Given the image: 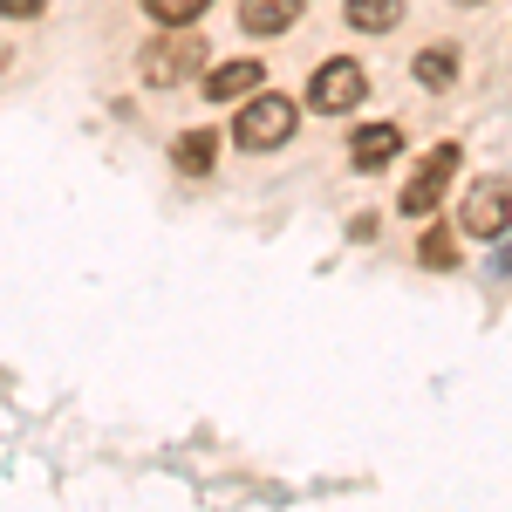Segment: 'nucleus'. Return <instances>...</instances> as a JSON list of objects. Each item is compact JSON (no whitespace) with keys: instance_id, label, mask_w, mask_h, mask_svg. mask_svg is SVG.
I'll list each match as a JSON object with an SVG mask.
<instances>
[{"instance_id":"nucleus-1","label":"nucleus","mask_w":512,"mask_h":512,"mask_svg":"<svg viewBox=\"0 0 512 512\" xmlns=\"http://www.w3.org/2000/svg\"><path fill=\"white\" fill-rule=\"evenodd\" d=\"M294 96H274V89H260V96H246L233 117V144L239 151H280V144H294Z\"/></svg>"},{"instance_id":"nucleus-2","label":"nucleus","mask_w":512,"mask_h":512,"mask_svg":"<svg viewBox=\"0 0 512 512\" xmlns=\"http://www.w3.org/2000/svg\"><path fill=\"white\" fill-rule=\"evenodd\" d=\"M458 158H465L458 144H431L424 158L410 164V178H403V198H396V212H403V219H431L437 205L451 198V185H458Z\"/></svg>"},{"instance_id":"nucleus-3","label":"nucleus","mask_w":512,"mask_h":512,"mask_svg":"<svg viewBox=\"0 0 512 512\" xmlns=\"http://www.w3.org/2000/svg\"><path fill=\"white\" fill-rule=\"evenodd\" d=\"M144 82L151 89H185V82L205 69V35H192V28H171V35H158L151 48H144Z\"/></svg>"},{"instance_id":"nucleus-4","label":"nucleus","mask_w":512,"mask_h":512,"mask_svg":"<svg viewBox=\"0 0 512 512\" xmlns=\"http://www.w3.org/2000/svg\"><path fill=\"white\" fill-rule=\"evenodd\" d=\"M362 96H369V69L349 62V55L321 62L315 76H308V110H315V117H349Z\"/></svg>"},{"instance_id":"nucleus-5","label":"nucleus","mask_w":512,"mask_h":512,"mask_svg":"<svg viewBox=\"0 0 512 512\" xmlns=\"http://www.w3.org/2000/svg\"><path fill=\"white\" fill-rule=\"evenodd\" d=\"M458 226L472 239H499L512 226V185L506 178H478L472 192H465V205H458Z\"/></svg>"},{"instance_id":"nucleus-6","label":"nucleus","mask_w":512,"mask_h":512,"mask_svg":"<svg viewBox=\"0 0 512 512\" xmlns=\"http://www.w3.org/2000/svg\"><path fill=\"white\" fill-rule=\"evenodd\" d=\"M260 82H267V69H260L253 55H239V62L205 69V89H198V96H212V103H246V96H260Z\"/></svg>"},{"instance_id":"nucleus-7","label":"nucleus","mask_w":512,"mask_h":512,"mask_svg":"<svg viewBox=\"0 0 512 512\" xmlns=\"http://www.w3.org/2000/svg\"><path fill=\"white\" fill-rule=\"evenodd\" d=\"M308 14V0H239V28L246 35H294V21Z\"/></svg>"},{"instance_id":"nucleus-8","label":"nucleus","mask_w":512,"mask_h":512,"mask_svg":"<svg viewBox=\"0 0 512 512\" xmlns=\"http://www.w3.org/2000/svg\"><path fill=\"white\" fill-rule=\"evenodd\" d=\"M396 151H403V130H396V123H362V130L349 137V164L355 171H383Z\"/></svg>"},{"instance_id":"nucleus-9","label":"nucleus","mask_w":512,"mask_h":512,"mask_svg":"<svg viewBox=\"0 0 512 512\" xmlns=\"http://www.w3.org/2000/svg\"><path fill=\"white\" fill-rule=\"evenodd\" d=\"M342 21L355 35H390L403 28V0H342Z\"/></svg>"},{"instance_id":"nucleus-10","label":"nucleus","mask_w":512,"mask_h":512,"mask_svg":"<svg viewBox=\"0 0 512 512\" xmlns=\"http://www.w3.org/2000/svg\"><path fill=\"white\" fill-rule=\"evenodd\" d=\"M171 164H178L185 178H205V171L219 164V130H185V137L171 144Z\"/></svg>"},{"instance_id":"nucleus-11","label":"nucleus","mask_w":512,"mask_h":512,"mask_svg":"<svg viewBox=\"0 0 512 512\" xmlns=\"http://www.w3.org/2000/svg\"><path fill=\"white\" fill-rule=\"evenodd\" d=\"M410 76H417V89H431V96L458 89V48H424V55L410 62Z\"/></svg>"},{"instance_id":"nucleus-12","label":"nucleus","mask_w":512,"mask_h":512,"mask_svg":"<svg viewBox=\"0 0 512 512\" xmlns=\"http://www.w3.org/2000/svg\"><path fill=\"white\" fill-rule=\"evenodd\" d=\"M417 260H424L431 274H451V267H458V239H451V226H431V233L417 239Z\"/></svg>"},{"instance_id":"nucleus-13","label":"nucleus","mask_w":512,"mask_h":512,"mask_svg":"<svg viewBox=\"0 0 512 512\" xmlns=\"http://www.w3.org/2000/svg\"><path fill=\"white\" fill-rule=\"evenodd\" d=\"M205 7H212V0H144V14H151L158 28H192Z\"/></svg>"},{"instance_id":"nucleus-14","label":"nucleus","mask_w":512,"mask_h":512,"mask_svg":"<svg viewBox=\"0 0 512 512\" xmlns=\"http://www.w3.org/2000/svg\"><path fill=\"white\" fill-rule=\"evenodd\" d=\"M0 14H7V21H35L41 0H0Z\"/></svg>"},{"instance_id":"nucleus-15","label":"nucleus","mask_w":512,"mask_h":512,"mask_svg":"<svg viewBox=\"0 0 512 512\" xmlns=\"http://www.w3.org/2000/svg\"><path fill=\"white\" fill-rule=\"evenodd\" d=\"M458 7H478V0H458Z\"/></svg>"}]
</instances>
